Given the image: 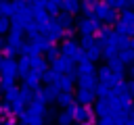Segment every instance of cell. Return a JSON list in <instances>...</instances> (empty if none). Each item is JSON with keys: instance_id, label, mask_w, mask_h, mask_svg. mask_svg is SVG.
Here are the masks:
<instances>
[{"instance_id": "6da1fadb", "label": "cell", "mask_w": 134, "mask_h": 125, "mask_svg": "<svg viewBox=\"0 0 134 125\" xmlns=\"http://www.w3.org/2000/svg\"><path fill=\"white\" fill-rule=\"evenodd\" d=\"M0 75H6V77H17V60L15 58H6L0 54Z\"/></svg>"}, {"instance_id": "7a4b0ae2", "label": "cell", "mask_w": 134, "mask_h": 125, "mask_svg": "<svg viewBox=\"0 0 134 125\" xmlns=\"http://www.w3.org/2000/svg\"><path fill=\"white\" fill-rule=\"evenodd\" d=\"M21 4H23V2H0V15L10 21V19L17 17V12L21 10Z\"/></svg>"}, {"instance_id": "3957f363", "label": "cell", "mask_w": 134, "mask_h": 125, "mask_svg": "<svg viewBox=\"0 0 134 125\" xmlns=\"http://www.w3.org/2000/svg\"><path fill=\"white\" fill-rule=\"evenodd\" d=\"M29 71L36 73L38 77L44 75V73H46V60H44L42 56H34V58H29Z\"/></svg>"}, {"instance_id": "277c9868", "label": "cell", "mask_w": 134, "mask_h": 125, "mask_svg": "<svg viewBox=\"0 0 134 125\" xmlns=\"http://www.w3.org/2000/svg\"><path fill=\"white\" fill-rule=\"evenodd\" d=\"M19 119H21V125H44V119H42L40 115L29 113V110H25Z\"/></svg>"}, {"instance_id": "5b68a950", "label": "cell", "mask_w": 134, "mask_h": 125, "mask_svg": "<svg viewBox=\"0 0 134 125\" xmlns=\"http://www.w3.org/2000/svg\"><path fill=\"white\" fill-rule=\"evenodd\" d=\"M40 29H42L44 33H48L50 40H59V38H63V31H61V27H59L57 23H46V25H42Z\"/></svg>"}, {"instance_id": "8992f818", "label": "cell", "mask_w": 134, "mask_h": 125, "mask_svg": "<svg viewBox=\"0 0 134 125\" xmlns=\"http://www.w3.org/2000/svg\"><path fill=\"white\" fill-rule=\"evenodd\" d=\"M23 85H25V88H29V90H38V88H40V77H38L36 73H31V71H29V73L23 77Z\"/></svg>"}, {"instance_id": "52a82bcc", "label": "cell", "mask_w": 134, "mask_h": 125, "mask_svg": "<svg viewBox=\"0 0 134 125\" xmlns=\"http://www.w3.org/2000/svg\"><path fill=\"white\" fill-rule=\"evenodd\" d=\"M38 96L42 98V102L46 104V102H52V100H57V90L54 88H44V90H38Z\"/></svg>"}, {"instance_id": "ba28073f", "label": "cell", "mask_w": 134, "mask_h": 125, "mask_svg": "<svg viewBox=\"0 0 134 125\" xmlns=\"http://www.w3.org/2000/svg\"><path fill=\"white\" fill-rule=\"evenodd\" d=\"M29 113H34V115H42L44 113V102H42L40 96H34L29 100Z\"/></svg>"}, {"instance_id": "9c48e42d", "label": "cell", "mask_w": 134, "mask_h": 125, "mask_svg": "<svg viewBox=\"0 0 134 125\" xmlns=\"http://www.w3.org/2000/svg\"><path fill=\"white\" fill-rule=\"evenodd\" d=\"M29 73V56H21V60H17V75L25 77Z\"/></svg>"}, {"instance_id": "30bf717a", "label": "cell", "mask_w": 134, "mask_h": 125, "mask_svg": "<svg viewBox=\"0 0 134 125\" xmlns=\"http://www.w3.org/2000/svg\"><path fill=\"white\" fill-rule=\"evenodd\" d=\"M31 98H34V96H31V90H29V88H25V85H21V88H19V94H17V98H15V100H19V102L27 104Z\"/></svg>"}, {"instance_id": "8fae6325", "label": "cell", "mask_w": 134, "mask_h": 125, "mask_svg": "<svg viewBox=\"0 0 134 125\" xmlns=\"http://www.w3.org/2000/svg\"><path fill=\"white\" fill-rule=\"evenodd\" d=\"M52 69H54V75L61 73V71H67V69H69L67 58H59V60H54V63H52Z\"/></svg>"}, {"instance_id": "7c38bea8", "label": "cell", "mask_w": 134, "mask_h": 125, "mask_svg": "<svg viewBox=\"0 0 134 125\" xmlns=\"http://www.w3.org/2000/svg\"><path fill=\"white\" fill-rule=\"evenodd\" d=\"M23 31H25V33H27V35H29V38H31V40H34V38H38V35H40V33H38V25H36V23H34V21H29V23H27V25H25V27H23Z\"/></svg>"}, {"instance_id": "4fadbf2b", "label": "cell", "mask_w": 134, "mask_h": 125, "mask_svg": "<svg viewBox=\"0 0 134 125\" xmlns=\"http://www.w3.org/2000/svg\"><path fill=\"white\" fill-rule=\"evenodd\" d=\"M17 94H19V88H17V85H13V88H8V90L2 92V96H4L6 102H13V100L17 98Z\"/></svg>"}, {"instance_id": "5bb4252c", "label": "cell", "mask_w": 134, "mask_h": 125, "mask_svg": "<svg viewBox=\"0 0 134 125\" xmlns=\"http://www.w3.org/2000/svg\"><path fill=\"white\" fill-rule=\"evenodd\" d=\"M6 117H10V102L0 100V119H6Z\"/></svg>"}, {"instance_id": "9a60e30c", "label": "cell", "mask_w": 134, "mask_h": 125, "mask_svg": "<svg viewBox=\"0 0 134 125\" xmlns=\"http://www.w3.org/2000/svg\"><path fill=\"white\" fill-rule=\"evenodd\" d=\"M8 31H10V21L4 19V17H0V35L2 33H8Z\"/></svg>"}, {"instance_id": "2e32d148", "label": "cell", "mask_w": 134, "mask_h": 125, "mask_svg": "<svg viewBox=\"0 0 134 125\" xmlns=\"http://www.w3.org/2000/svg\"><path fill=\"white\" fill-rule=\"evenodd\" d=\"M69 119H71V110H67V113L59 115V125H67V123H69Z\"/></svg>"}, {"instance_id": "e0dca14e", "label": "cell", "mask_w": 134, "mask_h": 125, "mask_svg": "<svg viewBox=\"0 0 134 125\" xmlns=\"http://www.w3.org/2000/svg\"><path fill=\"white\" fill-rule=\"evenodd\" d=\"M44 8H48V12H57V8H59V2H44Z\"/></svg>"}, {"instance_id": "ac0fdd59", "label": "cell", "mask_w": 134, "mask_h": 125, "mask_svg": "<svg viewBox=\"0 0 134 125\" xmlns=\"http://www.w3.org/2000/svg\"><path fill=\"white\" fill-rule=\"evenodd\" d=\"M63 50H65L67 54H71V52H75V42H67V44L63 46Z\"/></svg>"}, {"instance_id": "d6986e66", "label": "cell", "mask_w": 134, "mask_h": 125, "mask_svg": "<svg viewBox=\"0 0 134 125\" xmlns=\"http://www.w3.org/2000/svg\"><path fill=\"white\" fill-rule=\"evenodd\" d=\"M75 110H77V113H71V115H75L77 119H86V117H88V110H86V108H75Z\"/></svg>"}, {"instance_id": "ffe728a7", "label": "cell", "mask_w": 134, "mask_h": 125, "mask_svg": "<svg viewBox=\"0 0 134 125\" xmlns=\"http://www.w3.org/2000/svg\"><path fill=\"white\" fill-rule=\"evenodd\" d=\"M0 125H17V119L10 115V117H6V119H2L0 121Z\"/></svg>"}, {"instance_id": "44dd1931", "label": "cell", "mask_w": 134, "mask_h": 125, "mask_svg": "<svg viewBox=\"0 0 134 125\" xmlns=\"http://www.w3.org/2000/svg\"><path fill=\"white\" fill-rule=\"evenodd\" d=\"M57 52H59V50H57L54 46H48V48H46V56H48V58H54Z\"/></svg>"}, {"instance_id": "7402d4cb", "label": "cell", "mask_w": 134, "mask_h": 125, "mask_svg": "<svg viewBox=\"0 0 134 125\" xmlns=\"http://www.w3.org/2000/svg\"><path fill=\"white\" fill-rule=\"evenodd\" d=\"M40 79H44V81H54V79H57V75H54V73H44Z\"/></svg>"}, {"instance_id": "603a6c76", "label": "cell", "mask_w": 134, "mask_h": 125, "mask_svg": "<svg viewBox=\"0 0 134 125\" xmlns=\"http://www.w3.org/2000/svg\"><path fill=\"white\" fill-rule=\"evenodd\" d=\"M59 102H61V104H69V102H71V96H69V94H63V96H59Z\"/></svg>"}, {"instance_id": "cb8c5ba5", "label": "cell", "mask_w": 134, "mask_h": 125, "mask_svg": "<svg viewBox=\"0 0 134 125\" xmlns=\"http://www.w3.org/2000/svg\"><path fill=\"white\" fill-rule=\"evenodd\" d=\"M59 85H63V88H69V85H71V79H59Z\"/></svg>"}, {"instance_id": "d4e9b609", "label": "cell", "mask_w": 134, "mask_h": 125, "mask_svg": "<svg viewBox=\"0 0 134 125\" xmlns=\"http://www.w3.org/2000/svg\"><path fill=\"white\" fill-rule=\"evenodd\" d=\"M4 48V40H2V35H0V50Z\"/></svg>"}]
</instances>
